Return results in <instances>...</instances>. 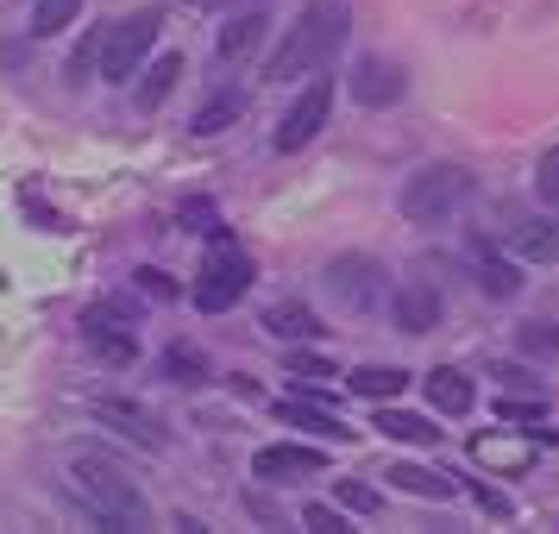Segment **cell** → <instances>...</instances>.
<instances>
[{
    "instance_id": "7a4b0ae2",
    "label": "cell",
    "mask_w": 559,
    "mask_h": 534,
    "mask_svg": "<svg viewBox=\"0 0 559 534\" xmlns=\"http://www.w3.org/2000/svg\"><path fill=\"white\" fill-rule=\"evenodd\" d=\"M346 45V7L340 0H308L302 20L289 26L271 63H264V82H296V76H321L333 63V51Z\"/></svg>"
},
{
    "instance_id": "f546056e",
    "label": "cell",
    "mask_w": 559,
    "mask_h": 534,
    "mask_svg": "<svg viewBox=\"0 0 559 534\" xmlns=\"http://www.w3.org/2000/svg\"><path fill=\"white\" fill-rule=\"evenodd\" d=\"M302 529H314V534H353L346 522H340V509H328V503H308L302 509Z\"/></svg>"
},
{
    "instance_id": "836d02e7",
    "label": "cell",
    "mask_w": 559,
    "mask_h": 534,
    "mask_svg": "<svg viewBox=\"0 0 559 534\" xmlns=\"http://www.w3.org/2000/svg\"><path fill=\"white\" fill-rule=\"evenodd\" d=\"M497 415H503V422H534V415H540V403H515V396H503V403H497Z\"/></svg>"
},
{
    "instance_id": "44dd1931",
    "label": "cell",
    "mask_w": 559,
    "mask_h": 534,
    "mask_svg": "<svg viewBox=\"0 0 559 534\" xmlns=\"http://www.w3.org/2000/svg\"><path fill=\"white\" fill-rule=\"evenodd\" d=\"M177 76H182V51L152 57V63H145V82H139V107H164V95L177 88Z\"/></svg>"
},
{
    "instance_id": "ac0fdd59",
    "label": "cell",
    "mask_w": 559,
    "mask_h": 534,
    "mask_svg": "<svg viewBox=\"0 0 559 534\" xmlns=\"http://www.w3.org/2000/svg\"><path fill=\"white\" fill-rule=\"evenodd\" d=\"M408 390V371H396V365H358L353 371V396H365V403H396Z\"/></svg>"
},
{
    "instance_id": "d6a6232c",
    "label": "cell",
    "mask_w": 559,
    "mask_h": 534,
    "mask_svg": "<svg viewBox=\"0 0 559 534\" xmlns=\"http://www.w3.org/2000/svg\"><path fill=\"white\" fill-rule=\"evenodd\" d=\"M340 503H346V509H365V515H371V509H378V490H371V484H340Z\"/></svg>"
},
{
    "instance_id": "484cf974",
    "label": "cell",
    "mask_w": 559,
    "mask_h": 534,
    "mask_svg": "<svg viewBox=\"0 0 559 534\" xmlns=\"http://www.w3.org/2000/svg\"><path fill=\"white\" fill-rule=\"evenodd\" d=\"M472 453H478L484 465H503V472H522V465H528V447H509V440H490V434L472 440Z\"/></svg>"
},
{
    "instance_id": "ffe728a7",
    "label": "cell",
    "mask_w": 559,
    "mask_h": 534,
    "mask_svg": "<svg viewBox=\"0 0 559 534\" xmlns=\"http://www.w3.org/2000/svg\"><path fill=\"white\" fill-rule=\"evenodd\" d=\"M264 333H277V340H314L321 321H314V308H302V302H271L264 308Z\"/></svg>"
},
{
    "instance_id": "cb8c5ba5",
    "label": "cell",
    "mask_w": 559,
    "mask_h": 534,
    "mask_svg": "<svg viewBox=\"0 0 559 534\" xmlns=\"http://www.w3.org/2000/svg\"><path fill=\"white\" fill-rule=\"evenodd\" d=\"M76 13H82V0H38L32 7V32L38 38H57L63 26H76Z\"/></svg>"
},
{
    "instance_id": "ba28073f",
    "label": "cell",
    "mask_w": 559,
    "mask_h": 534,
    "mask_svg": "<svg viewBox=\"0 0 559 534\" xmlns=\"http://www.w3.org/2000/svg\"><path fill=\"white\" fill-rule=\"evenodd\" d=\"M252 472L264 484H296V478H321L328 472V453L321 447H296V440H277V447H258Z\"/></svg>"
},
{
    "instance_id": "4316f807",
    "label": "cell",
    "mask_w": 559,
    "mask_h": 534,
    "mask_svg": "<svg viewBox=\"0 0 559 534\" xmlns=\"http://www.w3.org/2000/svg\"><path fill=\"white\" fill-rule=\"evenodd\" d=\"M515 346L528 358H559V328H547V321H528V328L515 333Z\"/></svg>"
},
{
    "instance_id": "e575fe53",
    "label": "cell",
    "mask_w": 559,
    "mask_h": 534,
    "mask_svg": "<svg viewBox=\"0 0 559 534\" xmlns=\"http://www.w3.org/2000/svg\"><path fill=\"white\" fill-rule=\"evenodd\" d=\"M472 497L484 503V515H509V497H497L490 484H472Z\"/></svg>"
},
{
    "instance_id": "5bb4252c",
    "label": "cell",
    "mask_w": 559,
    "mask_h": 534,
    "mask_svg": "<svg viewBox=\"0 0 559 534\" xmlns=\"http://www.w3.org/2000/svg\"><path fill=\"white\" fill-rule=\"evenodd\" d=\"M509 252L528 264H559V221H515L509 227Z\"/></svg>"
},
{
    "instance_id": "6da1fadb",
    "label": "cell",
    "mask_w": 559,
    "mask_h": 534,
    "mask_svg": "<svg viewBox=\"0 0 559 534\" xmlns=\"http://www.w3.org/2000/svg\"><path fill=\"white\" fill-rule=\"evenodd\" d=\"M63 478H70V497L95 522H107V529H152V503L139 497L132 472L114 453H102V447H70Z\"/></svg>"
},
{
    "instance_id": "8fae6325",
    "label": "cell",
    "mask_w": 559,
    "mask_h": 534,
    "mask_svg": "<svg viewBox=\"0 0 559 534\" xmlns=\"http://www.w3.org/2000/svg\"><path fill=\"white\" fill-rule=\"evenodd\" d=\"M82 340L102 358H114V365H132L139 358V346H132V333H127V315H114V308H88L82 315Z\"/></svg>"
},
{
    "instance_id": "f1b7e54d",
    "label": "cell",
    "mask_w": 559,
    "mask_h": 534,
    "mask_svg": "<svg viewBox=\"0 0 559 534\" xmlns=\"http://www.w3.org/2000/svg\"><path fill=\"white\" fill-rule=\"evenodd\" d=\"M289 371H296L302 383H328V378H340L328 358H314V353H289Z\"/></svg>"
},
{
    "instance_id": "277c9868",
    "label": "cell",
    "mask_w": 559,
    "mask_h": 534,
    "mask_svg": "<svg viewBox=\"0 0 559 534\" xmlns=\"http://www.w3.org/2000/svg\"><path fill=\"white\" fill-rule=\"evenodd\" d=\"M472 195V170H459V164H428V170H415L403 189V214L415 227H440V221H453L459 202Z\"/></svg>"
},
{
    "instance_id": "3957f363",
    "label": "cell",
    "mask_w": 559,
    "mask_h": 534,
    "mask_svg": "<svg viewBox=\"0 0 559 534\" xmlns=\"http://www.w3.org/2000/svg\"><path fill=\"white\" fill-rule=\"evenodd\" d=\"M252 277H258L252 252H246L233 233H214V246H207V258H202V283H195V308H202V315H227V308L252 289Z\"/></svg>"
},
{
    "instance_id": "d6986e66",
    "label": "cell",
    "mask_w": 559,
    "mask_h": 534,
    "mask_svg": "<svg viewBox=\"0 0 559 534\" xmlns=\"http://www.w3.org/2000/svg\"><path fill=\"white\" fill-rule=\"evenodd\" d=\"M472 264H478V289H484V296H497V302H509V296L522 289V277H515V264H509V258H497L490 246H472Z\"/></svg>"
},
{
    "instance_id": "d4e9b609",
    "label": "cell",
    "mask_w": 559,
    "mask_h": 534,
    "mask_svg": "<svg viewBox=\"0 0 559 534\" xmlns=\"http://www.w3.org/2000/svg\"><path fill=\"white\" fill-rule=\"evenodd\" d=\"M164 378H170V383H189V390H195V383H207L214 371L202 365V353H195V346H170V353H164Z\"/></svg>"
},
{
    "instance_id": "83f0119b",
    "label": "cell",
    "mask_w": 559,
    "mask_h": 534,
    "mask_svg": "<svg viewBox=\"0 0 559 534\" xmlns=\"http://www.w3.org/2000/svg\"><path fill=\"white\" fill-rule=\"evenodd\" d=\"M182 227H189V233H221V207L202 202V195H195V202H182Z\"/></svg>"
},
{
    "instance_id": "7c38bea8",
    "label": "cell",
    "mask_w": 559,
    "mask_h": 534,
    "mask_svg": "<svg viewBox=\"0 0 559 534\" xmlns=\"http://www.w3.org/2000/svg\"><path fill=\"white\" fill-rule=\"evenodd\" d=\"M421 390H428V403L440 415H472V403H478V390H472V378L459 365H433L428 378H421Z\"/></svg>"
},
{
    "instance_id": "5b68a950",
    "label": "cell",
    "mask_w": 559,
    "mask_h": 534,
    "mask_svg": "<svg viewBox=\"0 0 559 534\" xmlns=\"http://www.w3.org/2000/svg\"><path fill=\"white\" fill-rule=\"evenodd\" d=\"M157 7H139V13H127L114 32H102V76L107 82H127V76H139V63L152 57V45H157Z\"/></svg>"
},
{
    "instance_id": "1f68e13d",
    "label": "cell",
    "mask_w": 559,
    "mask_h": 534,
    "mask_svg": "<svg viewBox=\"0 0 559 534\" xmlns=\"http://www.w3.org/2000/svg\"><path fill=\"white\" fill-rule=\"evenodd\" d=\"M132 277H139V289H145V296H157V302H170V296H177V283L164 277V271H152V264H145V271H132Z\"/></svg>"
},
{
    "instance_id": "30bf717a",
    "label": "cell",
    "mask_w": 559,
    "mask_h": 534,
    "mask_svg": "<svg viewBox=\"0 0 559 534\" xmlns=\"http://www.w3.org/2000/svg\"><path fill=\"white\" fill-rule=\"evenodd\" d=\"M353 95H358V107H396L408 95V82H403V70H396L390 57H358Z\"/></svg>"
},
{
    "instance_id": "e0dca14e",
    "label": "cell",
    "mask_w": 559,
    "mask_h": 534,
    "mask_svg": "<svg viewBox=\"0 0 559 534\" xmlns=\"http://www.w3.org/2000/svg\"><path fill=\"white\" fill-rule=\"evenodd\" d=\"M390 484H396V490H408V497H433V503H453L459 497V484L447 478V472H428V465H390Z\"/></svg>"
},
{
    "instance_id": "7402d4cb",
    "label": "cell",
    "mask_w": 559,
    "mask_h": 534,
    "mask_svg": "<svg viewBox=\"0 0 559 534\" xmlns=\"http://www.w3.org/2000/svg\"><path fill=\"white\" fill-rule=\"evenodd\" d=\"M239 114H246V95H239V88H227V95L202 102V114H195V127H189V132H195V139H214V132H227Z\"/></svg>"
},
{
    "instance_id": "2e32d148",
    "label": "cell",
    "mask_w": 559,
    "mask_h": 534,
    "mask_svg": "<svg viewBox=\"0 0 559 534\" xmlns=\"http://www.w3.org/2000/svg\"><path fill=\"white\" fill-rule=\"evenodd\" d=\"M277 415H283V422H296V428H314L321 440H353V428H346L333 408H314V403H308V390H302V396H283Z\"/></svg>"
},
{
    "instance_id": "9a60e30c",
    "label": "cell",
    "mask_w": 559,
    "mask_h": 534,
    "mask_svg": "<svg viewBox=\"0 0 559 534\" xmlns=\"http://www.w3.org/2000/svg\"><path fill=\"white\" fill-rule=\"evenodd\" d=\"M258 38H264V13H258V7H246V13H233L227 26H221L214 51H221V63H239L246 51H258Z\"/></svg>"
},
{
    "instance_id": "d590c367",
    "label": "cell",
    "mask_w": 559,
    "mask_h": 534,
    "mask_svg": "<svg viewBox=\"0 0 559 534\" xmlns=\"http://www.w3.org/2000/svg\"><path fill=\"white\" fill-rule=\"evenodd\" d=\"M189 7H227V0H189Z\"/></svg>"
},
{
    "instance_id": "4dcf8cb0",
    "label": "cell",
    "mask_w": 559,
    "mask_h": 534,
    "mask_svg": "<svg viewBox=\"0 0 559 534\" xmlns=\"http://www.w3.org/2000/svg\"><path fill=\"white\" fill-rule=\"evenodd\" d=\"M534 189H540V202H554V207H559V152L540 157V170H534Z\"/></svg>"
},
{
    "instance_id": "52a82bcc",
    "label": "cell",
    "mask_w": 559,
    "mask_h": 534,
    "mask_svg": "<svg viewBox=\"0 0 559 534\" xmlns=\"http://www.w3.org/2000/svg\"><path fill=\"white\" fill-rule=\"evenodd\" d=\"M328 114H333V76L321 70V76L302 88V102H296V107L277 120L271 145H277V152H302V145H314V132L328 127Z\"/></svg>"
},
{
    "instance_id": "9c48e42d",
    "label": "cell",
    "mask_w": 559,
    "mask_h": 534,
    "mask_svg": "<svg viewBox=\"0 0 559 534\" xmlns=\"http://www.w3.org/2000/svg\"><path fill=\"white\" fill-rule=\"evenodd\" d=\"M95 422L120 428L127 440H139V447H164V422H157L145 403H132V396H95Z\"/></svg>"
},
{
    "instance_id": "4fadbf2b",
    "label": "cell",
    "mask_w": 559,
    "mask_h": 534,
    "mask_svg": "<svg viewBox=\"0 0 559 534\" xmlns=\"http://www.w3.org/2000/svg\"><path fill=\"white\" fill-rule=\"evenodd\" d=\"M390 321H396L403 333H433L440 328V296H433L428 283H408L403 296L390 302Z\"/></svg>"
},
{
    "instance_id": "8992f818",
    "label": "cell",
    "mask_w": 559,
    "mask_h": 534,
    "mask_svg": "<svg viewBox=\"0 0 559 534\" xmlns=\"http://www.w3.org/2000/svg\"><path fill=\"white\" fill-rule=\"evenodd\" d=\"M321 283H328V296L346 308V315H371V308L383 302V289H390V283H383V264L365 258V252H340Z\"/></svg>"
},
{
    "instance_id": "603a6c76",
    "label": "cell",
    "mask_w": 559,
    "mask_h": 534,
    "mask_svg": "<svg viewBox=\"0 0 559 534\" xmlns=\"http://www.w3.org/2000/svg\"><path fill=\"white\" fill-rule=\"evenodd\" d=\"M378 434H390V440H408V447H433V440H440V428H428L421 415H403V408H383V415H378Z\"/></svg>"
}]
</instances>
